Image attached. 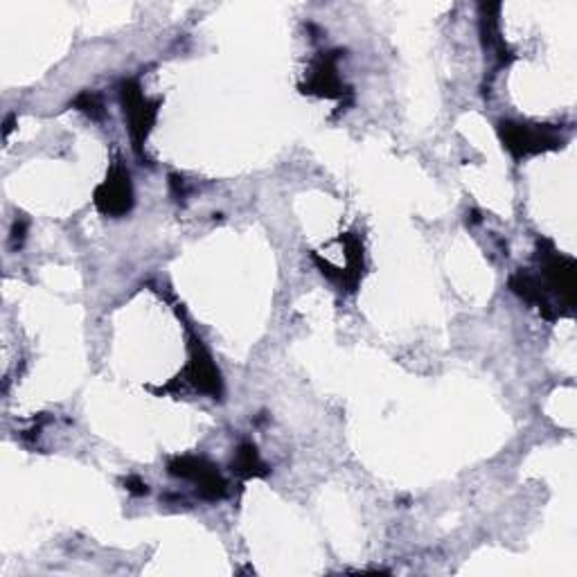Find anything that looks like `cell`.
<instances>
[{
  "label": "cell",
  "instance_id": "52a82bcc",
  "mask_svg": "<svg viewBox=\"0 0 577 577\" xmlns=\"http://www.w3.org/2000/svg\"><path fill=\"white\" fill-rule=\"evenodd\" d=\"M336 61H338V52L321 55L312 65L310 82L302 86V93H312L329 99H341L346 93H350V88H346L341 77H338Z\"/></svg>",
  "mask_w": 577,
  "mask_h": 577
},
{
  "label": "cell",
  "instance_id": "30bf717a",
  "mask_svg": "<svg viewBox=\"0 0 577 577\" xmlns=\"http://www.w3.org/2000/svg\"><path fill=\"white\" fill-rule=\"evenodd\" d=\"M127 490H129L131 494H135V496H143V494L149 492V490H147V483H143L141 479H129V481H127Z\"/></svg>",
  "mask_w": 577,
  "mask_h": 577
},
{
  "label": "cell",
  "instance_id": "5b68a950",
  "mask_svg": "<svg viewBox=\"0 0 577 577\" xmlns=\"http://www.w3.org/2000/svg\"><path fill=\"white\" fill-rule=\"evenodd\" d=\"M95 208L107 217H124L133 208V185L127 169L116 163L107 181L95 190Z\"/></svg>",
  "mask_w": 577,
  "mask_h": 577
},
{
  "label": "cell",
  "instance_id": "277c9868",
  "mask_svg": "<svg viewBox=\"0 0 577 577\" xmlns=\"http://www.w3.org/2000/svg\"><path fill=\"white\" fill-rule=\"evenodd\" d=\"M169 473L199 485V494L208 501H219L228 494V485L213 462L201 456H179L169 462Z\"/></svg>",
  "mask_w": 577,
  "mask_h": 577
},
{
  "label": "cell",
  "instance_id": "8992f818",
  "mask_svg": "<svg viewBox=\"0 0 577 577\" xmlns=\"http://www.w3.org/2000/svg\"><path fill=\"white\" fill-rule=\"evenodd\" d=\"M179 380H188L199 393L211 395L215 399H219L224 393L219 368L213 363L208 350L203 348L201 338L194 334L190 336V363L183 372V377H179Z\"/></svg>",
  "mask_w": 577,
  "mask_h": 577
},
{
  "label": "cell",
  "instance_id": "3957f363",
  "mask_svg": "<svg viewBox=\"0 0 577 577\" xmlns=\"http://www.w3.org/2000/svg\"><path fill=\"white\" fill-rule=\"evenodd\" d=\"M120 101L124 107V118L129 124V135H131L133 149H135V154L143 156V145H145L147 135H149V131L158 118L160 101L145 97L141 84L135 80H127L120 86Z\"/></svg>",
  "mask_w": 577,
  "mask_h": 577
},
{
  "label": "cell",
  "instance_id": "ba28073f",
  "mask_svg": "<svg viewBox=\"0 0 577 577\" xmlns=\"http://www.w3.org/2000/svg\"><path fill=\"white\" fill-rule=\"evenodd\" d=\"M232 471L237 473V477H242V479H257V477H266L268 467L262 462L255 445L244 443V445H240V449H237V454H235Z\"/></svg>",
  "mask_w": 577,
  "mask_h": 577
},
{
  "label": "cell",
  "instance_id": "7a4b0ae2",
  "mask_svg": "<svg viewBox=\"0 0 577 577\" xmlns=\"http://www.w3.org/2000/svg\"><path fill=\"white\" fill-rule=\"evenodd\" d=\"M498 135L503 147L510 152L517 160L537 156L544 152L562 149L566 145V135L551 124H528V122H513L501 120Z\"/></svg>",
  "mask_w": 577,
  "mask_h": 577
},
{
  "label": "cell",
  "instance_id": "6da1fadb",
  "mask_svg": "<svg viewBox=\"0 0 577 577\" xmlns=\"http://www.w3.org/2000/svg\"><path fill=\"white\" fill-rule=\"evenodd\" d=\"M541 287L549 293L560 316H573L575 308V260L560 253L551 242L539 240V274Z\"/></svg>",
  "mask_w": 577,
  "mask_h": 577
},
{
  "label": "cell",
  "instance_id": "9c48e42d",
  "mask_svg": "<svg viewBox=\"0 0 577 577\" xmlns=\"http://www.w3.org/2000/svg\"><path fill=\"white\" fill-rule=\"evenodd\" d=\"M73 107H75L77 111L86 113V116L93 118V120L101 118V113H105V111H101V101H99V97H97L95 93H82V95L73 101Z\"/></svg>",
  "mask_w": 577,
  "mask_h": 577
}]
</instances>
